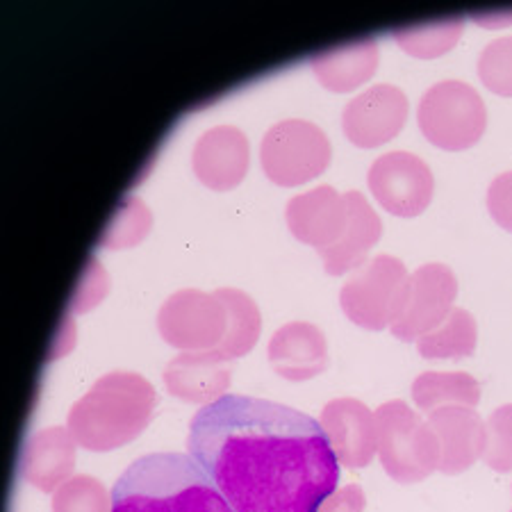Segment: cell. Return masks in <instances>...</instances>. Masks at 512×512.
<instances>
[{"label":"cell","mask_w":512,"mask_h":512,"mask_svg":"<svg viewBox=\"0 0 512 512\" xmlns=\"http://www.w3.org/2000/svg\"><path fill=\"white\" fill-rule=\"evenodd\" d=\"M187 451L235 512H319L340 481L317 419L246 394H224L198 410Z\"/></svg>","instance_id":"obj_1"},{"label":"cell","mask_w":512,"mask_h":512,"mask_svg":"<svg viewBox=\"0 0 512 512\" xmlns=\"http://www.w3.org/2000/svg\"><path fill=\"white\" fill-rule=\"evenodd\" d=\"M110 512H235L205 469L185 453H148L119 476Z\"/></svg>","instance_id":"obj_2"},{"label":"cell","mask_w":512,"mask_h":512,"mask_svg":"<svg viewBox=\"0 0 512 512\" xmlns=\"http://www.w3.org/2000/svg\"><path fill=\"white\" fill-rule=\"evenodd\" d=\"M155 390L135 371H110L73 403L71 435L89 451H112L135 440L153 417Z\"/></svg>","instance_id":"obj_3"},{"label":"cell","mask_w":512,"mask_h":512,"mask_svg":"<svg viewBox=\"0 0 512 512\" xmlns=\"http://www.w3.org/2000/svg\"><path fill=\"white\" fill-rule=\"evenodd\" d=\"M378 458L399 483H419L440 465V444L428 421L399 399L378 406Z\"/></svg>","instance_id":"obj_4"},{"label":"cell","mask_w":512,"mask_h":512,"mask_svg":"<svg viewBox=\"0 0 512 512\" xmlns=\"http://www.w3.org/2000/svg\"><path fill=\"white\" fill-rule=\"evenodd\" d=\"M417 121L435 146L462 151L481 139L487 126V107L481 94L462 80H440L421 96Z\"/></svg>","instance_id":"obj_5"},{"label":"cell","mask_w":512,"mask_h":512,"mask_svg":"<svg viewBox=\"0 0 512 512\" xmlns=\"http://www.w3.org/2000/svg\"><path fill=\"white\" fill-rule=\"evenodd\" d=\"M330 142L317 123L305 119H283L264 132L260 162L276 185H303L330 162Z\"/></svg>","instance_id":"obj_6"},{"label":"cell","mask_w":512,"mask_h":512,"mask_svg":"<svg viewBox=\"0 0 512 512\" xmlns=\"http://www.w3.org/2000/svg\"><path fill=\"white\" fill-rule=\"evenodd\" d=\"M408 278L406 264L399 258L385 253L376 255L342 285L340 303L344 315L367 330L392 326L401 310Z\"/></svg>","instance_id":"obj_7"},{"label":"cell","mask_w":512,"mask_h":512,"mask_svg":"<svg viewBox=\"0 0 512 512\" xmlns=\"http://www.w3.org/2000/svg\"><path fill=\"white\" fill-rule=\"evenodd\" d=\"M228 328V312L217 294L180 289L162 303L158 330L162 340L183 353L217 351Z\"/></svg>","instance_id":"obj_8"},{"label":"cell","mask_w":512,"mask_h":512,"mask_svg":"<svg viewBox=\"0 0 512 512\" xmlns=\"http://www.w3.org/2000/svg\"><path fill=\"white\" fill-rule=\"evenodd\" d=\"M458 296L456 274L440 262H428L410 274L399 315L392 321V333L403 342H417L442 324L453 310Z\"/></svg>","instance_id":"obj_9"},{"label":"cell","mask_w":512,"mask_h":512,"mask_svg":"<svg viewBox=\"0 0 512 512\" xmlns=\"http://www.w3.org/2000/svg\"><path fill=\"white\" fill-rule=\"evenodd\" d=\"M369 187L385 210L415 217L431 203L435 178L426 160L410 151H387L371 162Z\"/></svg>","instance_id":"obj_10"},{"label":"cell","mask_w":512,"mask_h":512,"mask_svg":"<svg viewBox=\"0 0 512 512\" xmlns=\"http://www.w3.org/2000/svg\"><path fill=\"white\" fill-rule=\"evenodd\" d=\"M408 96L390 82L371 85L344 105L342 128L355 146L374 148L399 135L408 119Z\"/></svg>","instance_id":"obj_11"},{"label":"cell","mask_w":512,"mask_h":512,"mask_svg":"<svg viewBox=\"0 0 512 512\" xmlns=\"http://www.w3.org/2000/svg\"><path fill=\"white\" fill-rule=\"evenodd\" d=\"M319 424L330 442L337 462L346 467H367L378 453L376 415L353 396L326 403Z\"/></svg>","instance_id":"obj_12"},{"label":"cell","mask_w":512,"mask_h":512,"mask_svg":"<svg viewBox=\"0 0 512 512\" xmlns=\"http://www.w3.org/2000/svg\"><path fill=\"white\" fill-rule=\"evenodd\" d=\"M285 217L296 239L324 251L342 237L349 219V205L335 187L319 185L289 198Z\"/></svg>","instance_id":"obj_13"},{"label":"cell","mask_w":512,"mask_h":512,"mask_svg":"<svg viewBox=\"0 0 512 512\" xmlns=\"http://www.w3.org/2000/svg\"><path fill=\"white\" fill-rule=\"evenodd\" d=\"M428 426L433 428L440 444L442 474L453 476L465 472L485 453V421L474 408L444 406L428 412Z\"/></svg>","instance_id":"obj_14"},{"label":"cell","mask_w":512,"mask_h":512,"mask_svg":"<svg viewBox=\"0 0 512 512\" xmlns=\"http://www.w3.org/2000/svg\"><path fill=\"white\" fill-rule=\"evenodd\" d=\"M249 139L235 126H214L196 139L192 167L203 185L230 189L239 185L249 169Z\"/></svg>","instance_id":"obj_15"},{"label":"cell","mask_w":512,"mask_h":512,"mask_svg":"<svg viewBox=\"0 0 512 512\" xmlns=\"http://www.w3.org/2000/svg\"><path fill=\"white\" fill-rule=\"evenodd\" d=\"M76 444L69 426H48L32 433L21 453V476L41 492H55L73 476Z\"/></svg>","instance_id":"obj_16"},{"label":"cell","mask_w":512,"mask_h":512,"mask_svg":"<svg viewBox=\"0 0 512 512\" xmlns=\"http://www.w3.org/2000/svg\"><path fill=\"white\" fill-rule=\"evenodd\" d=\"M269 360L287 381H308L328 367V344L319 326L289 321L269 340Z\"/></svg>","instance_id":"obj_17"},{"label":"cell","mask_w":512,"mask_h":512,"mask_svg":"<svg viewBox=\"0 0 512 512\" xmlns=\"http://www.w3.org/2000/svg\"><path fill=\"white\" fill-rule=\"evenodd\" d=\"M230 360L221 358L217 351L180 353L164 369L167 392L187 403L208 406L224 396L230 385Z\"/></svg>","instance_id":"obj_18"},{"label":"cell","mask_w":512,"mask_h":512,"mask_svg":"<svg viewBox=\"0 0 512 512\" xmlns=\"http://www.w3.org/2000/svg\"><path fill=\"white\" fill-rule=\"evenodd\" d=\"M346 205H349V219L342 237L333 246L319 251L324 267L330 276H342L346 271L360 267L367 260V253L378 244L383 235V224L376 210L371 208L362 192L351 189L344 194Z\"/></svg>","instance_id":"obj_19"},{"label":"cell","mask_w":512,"mask_h":512,"mask_svg":"<svg viewBox=\"0 0 512 512\" xmlns=\"http://www.w3.org/2000/svg\"><path fill=\"white\" fill-rule=\"evenodd\" d=\"M310 64L328 89L349 92L374 76L378 66V44L374 37L346 41V44L315 53Z\"/></svg>","instance_id":"obj_20"},{"label":"cell","mask_w":512,"mask_h":512,"mask_svg":"<svg viewBox=\"0 0 512 512\" xmlns=\"http://www.w3.org/2000/svg\"><path fill=\"white\" fill-rule=\"evenodd\" d=\"M412 399L424 412L444 406L476 408L481 385L467 371H424L412 383Z\"/></svg>","instance_id":"obj_21"},{"label":"cell","mask_w":512,"mask_h":512,"mask_svg":"<svg viewBox=\"0 0 512 512\" xmlns=\"http://www.w3.org/2000/svg\"><path fill=\"white\" fill-rule=\"evenodd\" d=\"M214 294L224 301L228 312V328L224 340L217 346V353L226 360L242 358L253 349L260 337L262 317L258 303L235 287H221Z\"/></svg>","instance_id":"obj_22"},{"label":"cell","mask_w":512,"mask_h":512,"mask_svg":"<svg viewBox=\"0 0 512 512\" xmlns=\"http://www.w3.org/2000/svg\"><path fill=\"white\" fill-rule=\"evenodd\" d=\"M478 326L472 312L465 308H453L449 317L431 333L417 340V351L428 360H447V358H467L476 351Z\"/></svg>","instance_id":"obj_23"},{"label":"cell","mask_w":512,"mask_h":512,"mask_svg":"<svg viewBox=\"0 0 512 512\" xmlns=\"http://www.w3.org/2000/svg\"><path fill=\"white\" fill-rule=\"evenodd\" d=\"M465 28L462 16H449V19H437L428 23H415V26H403L394 30V39L399 41L403 51L415 57H437L447 53L456 44Z\"/></svg>","instance_id":"obj_24"},{"label":"cell","mask_w":512,"mask_h":512,"mask_svg":"<svg viewBox=\"0 0 512 512\" xmlns=\"http://www.w3.org/2000/svg\"><path fill=\"white\" fill-rule=\"evenodd\" d=\"M112 497L94 476H71L53 492V512H110Z\"/></svg>","instance_id":"obj_25"},{"label":"cell","mask_w":512,"mask_h":512,"mask_svg":"<svg viewBox=\"0 0 512 512\" xmlns=\"http://www.w3.org/2000/svg\"><path fill=\"white\" fill-rule=\"evenodd\" d=\"M148 228H151V212L137 196H126L98 244L105 249H123V246L142 242Z\"/></svg>","instance_id":"obj_26"},{"label":"cell","mask_w":512,"mask_h":512,"mask_svg":"<svg viewBox=\"0 0 512 512\" xmlns=\"http://www.w3.org/2000/svg\"><path fill=\"white\" fill-rule=\"evenodd\" d=\"M478 76L494 94L512 96V35L492 39L478 55Z\"/></svg>","instance_id":"obj_27"},{"label":"cell","mask_w":512,"mask_h":512,"mask_svg":"<svg viewBox=\"0 0 512 512\" xmlns=\"http://www.w3.org/2000/svg\"><path fill=\"white\" fill-rule=\"evenodd\" d=\"M483 460L494 472H512V403L497 408L485 421Z\"/></svg>","instance_id":"obj_28"},{"label":"cell","mask_w":512,"mask_h":512,"mask_svg":"<svg viewBox=\"0 0 512 512\" xmlns=\"http://www.w3.org/2000/svg\"><path fill=\"white\" fill-rule=\"evenodd\" d=\"M487 208L497 224L512 230V171H503L487 189Z\"/></svg>","instance_id":"obj_29"},{"label":"cell","mask_w":512,"mask_h":512,"mask_svg":"<svg viewBox=\"0 0 512 512\" xmlns=\"http://www.w3.org/2000/svg\"><path fill=\"white\" fill-rule=\"evenodd\" d=\"M365 492L360 485H346L342 490H335L321 503L319 512H362L365 510Z\"/></svg>","instance_id":"obj_30"},{"label":"cell","mask_w":512,"mask_h":512,"mask_svg":"<svg viewBox=\"0 0 512 512\" xmlns=\"http://www.w3.org/2000/svg\"><path fill=\"white\" fill-rule=\"evenodd\" d=\"M510 512H512V510H510Z\"/></svg>","instance_id":"obj_31"}]
</instances>
